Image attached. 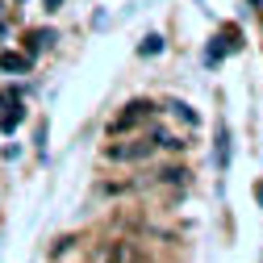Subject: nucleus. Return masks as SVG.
<instances>
[{"mask_svg": "<svg viewBox=\"0 0 263 263\" xmlns=\"http://www.w3.org/2000/svg\"><path fill=\"white\" fill-rule=\"evenodd\" d=\"M172 109H176V113H180V117H184V121H188V125H196V113H192V109H188V105H172Z\"/></svg>", "mask_w": 263, "mask_h": 263, "instance_id": "obj_8", "label": "nucleus"}, {"mask_svg": "<svg viewBox=\"0 0 263 263\" xmlns=\"http://www.w3.org/2000/svg\"><path fill=\"white\" fill-rule=\"evenodd\" d=\"M54 42V34H50V29H34V34H29V54H38L42 46H50Z\"/></svg>", "mask_w": 263, "mask_h": 263, "instance_id": "obj_6", "label": "nucleus"}, {"mask_svg": "<svg viewBox=\"0 0 263 263\" xmlns=\"http://www.w3.org/2000/svg\"><path fill=\"white\" fill-rule=\"evenodd\" d=\"M46 5H50V9H59V5H63V0H46Z\"/></svg>", "mask_w": 263, "mask_h": 263, "instance_id": "obj_10", "label": "nucleus"}, {"mask_svg": "<svg viewBox=\"0 0 263 263\" xmlns=\"http://www.w3.org/2000/svg\"><path fill=\"white\" fill-rule=\"evenodd\" d=\"M21 121H25L21 101H13V96H0V125H5V129H17Z\"/></svg>", "mask_w": 263, "mask_h": 263, "instance_id": "obj_1", "label": "nucleus"}, {"mask_svg": "<svg viewBox=\"0 0 263 263\" xmlns=\"http://www.w3.org/2000/svg\"><path fill=\"white\" fill-rule=\"evenodd\" d=\"M0 34H5V21H0Z\"/></svg>", "mask_w": 263, "mask_h": 263, "instance_id": "obj_11", "label": "nucleus"}, {"mask_svg": "<svg viewBox=\"0 0 263 263\" xmlns=\"http://www.w3.org/2000/svg\"><path fill=\"white\" fill-rule=\"evenodd\" d=\"M255 196H259V201H263V180H259V184H255Z\"/></svg>", "mask_w": 263, "mask_h": 263, "instance_id": "obj_9", "label": "nucleus"}, {"mask_svg": "<svg viewBox=\"0 0 263 263\" xmlns=\"http://www.w3.org/2000/svg\"><path fill=\"white\" fill-rule=\"evenodd\" d=\"M142 113H151V105H142V101H134V105H129V109H125V113H121V117L113 121V129H129V125H134V121H138Z\"/></svg>", "mask_w": 263, "mask_h": 263, "instance_id": "obj_2", "label": "nucleus"}, {"mask_svg": "<svg viewBox=\"0 0 263 263\" xmlns=\"http://www.w3.org/2000/svg\"><path fill=\"white\" fill-rule=\"evenodd\" d=\"M29 63H34L29 54H5V59H0V67H5V71H29Z\"/></svg>", "mask_w": 263, "mask_h": 263, "instance_id": "obj_4", "label": "nucleus"}, {"mask_svg": "<svg viewBox=\"0 0 263 263\" xmlns=\"http://www.w3.org/2000/svg\"><path fill=\"white\" fill-rule=\"evenodd\" d=\"M159 50H163V38H159V34H151V38L138 42V54H159Z\"/></svg>", "mask_w": 263, "mask_h": 263, "instance_id": "obj_7", "label": "nucleus"}, {"mask_svg": "<svg viewBox=\"0 0 263 263\" xmlns=\"http://www.w3.org/2000/svg\"><path fill=\"white\" fill-rule=\"evenodd\" d=\"M151 155V142H134V146H109V159H142Z\"/></svg>", "mask_w": 263, "mask_h": 263, "instance_id": "obj_3", "label": "nucleus"}, {"mask_svg": "<svg viewBox=\"0 0 263 263\" xmlns=\"http://www.w3.org/2000/svg\"><path fill=\"white\" fill-rule=\"evenodd\" d=\"M226 163H230V129L221 125L217 129V167H226Z\"/></svg>", "mask_w": 263, "mask_h": 263, "instance_id": "obj_5", "label": "nucleus"}]
</instances>
